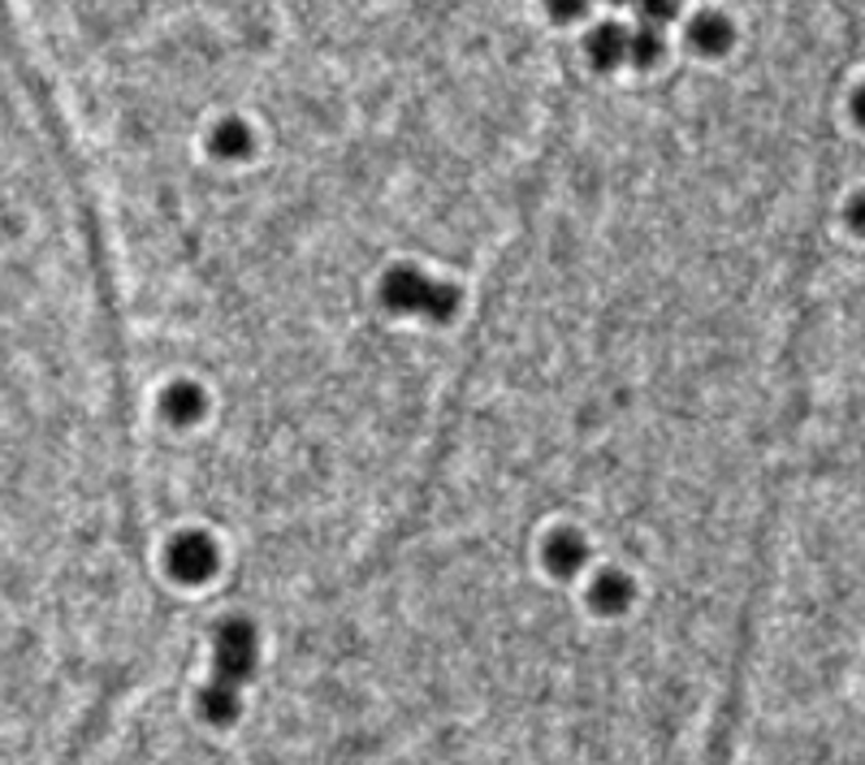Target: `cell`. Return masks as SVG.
I'll return each mask as SVG.
<instances>
[{"label":"cell","instance_id":"6da1fadb","mask_svg":"<svg viewBox=\"0 0 865 765\" xmlns=\"http://www.w3.org/2000/svg\"><path fill=\"white\" fill-rule=\"evenodd\" d=\"M143 541L122 281L35 165L0 61V765H48Z\"/></svg>","mask_w":865,"mask_h":765}]
</instances>
